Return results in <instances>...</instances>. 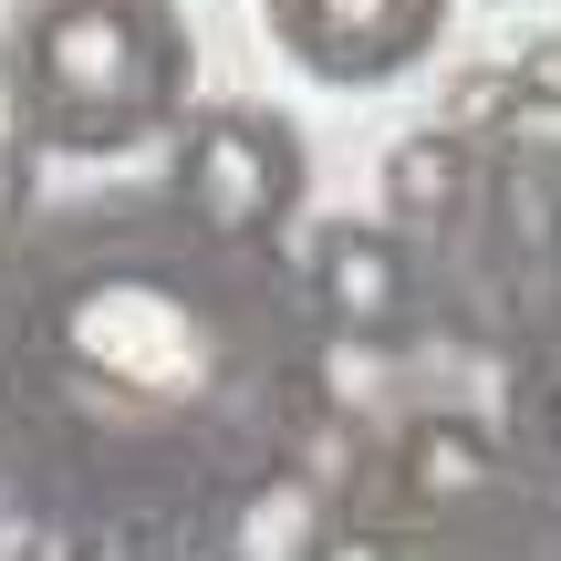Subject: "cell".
Wrapping results in <instances>:
<instances>
[{
  "label": "cell",
  "mask_w": 561,
  "mask_h": 561,
  "mask_svg": "<svg viewBox=\"0 0 561 561\" xmlns=\"http://www.w3.org/2000/svg\"><path fill=\"white\" fill-rule=\"evenodd\" d=\"M0 405L136 561L208 551L301 479L333 354L291 250H229L178 198L73 208L0 291Z\"/></svg>",
  "instance_id": "cell-1"
},
{
  "label": "cell",
  "mask_w": 561,
  "mask_h": 561,
  "mask_svg": "<svg viewBox=\"0 0 561 561\" xmlns=\"http://www.w3.org/2000/svg\"><path fill=\"white\" fill-rule=\"evenodd\" d=\"M198 42L178 0H11L0 115L32 157H125L187 125Z\"/></svg>",
  "instance_id": "cell-2"
},
{
  "label": "cell",
  "mask_w": 561,
  "mask_h": 561,
  "mask_svg": "<svg viewBox=\"0 0 561 561\" xmlns=\"http://www.w3.org/2000/svg\"><path fill=\"white\" fill-rule=\"evenodd\" d=\"M426 312H447L468 343L510 354L530 322L561 312V136L500 125L479 136L468 198L426 229Z\"/></svg>",
  "instance_id": "cell-3"
},
{
  "label": "cell",
  "mask_w": 561,
  "mask_h": 561,
  "mask_svg": "<svg viewBox=\"0 0 561 561\" xmlns=\"http://www.w3.org/2000/svg\"><path fill=\"white\" fill-rule=\"evenodd\" d=\"M157 187L229 250H291L301 198H312V157H301V125L271 115V104H187Z\"/></svg>",
  "instance_id": "cell-4"
},
{
  "label": "cell",
  "mask_w": 561,
  "mask_h": 561,
  "mask_svg": "<svg viewBox=\"0 0 561 561\" xmlns=\"http://www.w3.org/2000/svg\"><path fill=\"white\" fill-rule=\"evenodd\" d=\"M291 261H301V291H312L333 343H375L385 354V343H405L426 322V250L396 219H333Z\"/></svg>",
  "instance_id": "cell-5"
},
{
  "label": "cell",
  "mask_w": 561,
  "mask_h": 561,
  "mask_svg": "<svg viewBox=\"0 0 561 561\" xmlns=\"http://www.w3.org/2000/svg\"><path fill=\"white\" fill-rule=\"evenodd\" d=\"M343 510H364V500H343ZM364 520L385 530V561H561V479L510 447L468 500L426 510V520H385V510H364Z\"/></svg>",
  "instance_id": "cell-6"
},
{
  "label": "cell",
  "mask_w": 561,
  "mask_h": 561,
  "mask_svg": "<svg viewBox=\"0 0 561 561\" xmlns=\"http://www.w3.org/2000/svg\"><path fill=\"white\" fill-rule=\"evenodd\" d=\"M271 42L333 94H364V83H396L437 53L447 0H261Z\"/></svg>",
  "instance_id": "cell-7"
},
{
  "label": "cell",
  "mask_w": 561,
  "mask_h": 561,
  "mask_svg": "<svg viewBox=\"0 0 561 561\" xmlns=\"http://www.w3.org/2000/svg\"><path fill=\"white\" fill-rule=\"evenodd\" d=\"M468 167H479V136H458V125H437V136H405L396 167H385V219H396L405 240H426V229H437L447 208L468 198Z\"/></svg>",
  "instance_id": "cell-8"
},
{
  "label": "cell",
  "mask_w": 561,
  "mask_h": 561,
  "mask_svg": "<svg viewBox=\"0 0 561 561\" xmlns=\"http://www.w3.org/2000/svg\"><path fill=\"white\" fill-rule=\"evenodd\" d=\"M500 364H510V447L561 479V312L530 322Z\"/></svg>",
  "instance_id": "cell-9"
},
{
  "label": "cell",
  "mask_w": 561,
  "mask_h": 561,
  "mask_svg": "<svg viewBox=\"0 0 561 561\" xmlns=\"http://www.w3.org/2000/svg\"><path fill=\"white\" fill-rule=\"evenodd\" d=\"M510 94H520V104H561V42H541V53L510 73Z\"/></svg>",
  "instance_id": "cell-10"
},
{
  "label": "cell",
  "mask_w": 561,
  "mask_h": 561,
  "mask_svg": "<svg viewBox=\"0 0 561 561\" xmlns=\"http://www.w3.org/2000/svg\"><path fill=\"white\" fill-rule=\"evenodd\" d=\"M157 561H240V551H229V541H208V551H157Z\"/></svg>",
  "instance_id": "cell-11"
}]
</instances>
